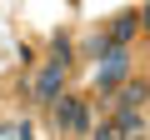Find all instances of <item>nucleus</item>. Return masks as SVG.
<instances>
[{
  "label": "nucleus",
  "instance_id": "1",
  "mask_svg": "<svg viewBox=\"0 0 150 140\" xmlns=\"http://www.w3.org/2000/svg\"><path fill=\"white\" fill-rule=\"evenodd\" d=\"M50 115H55V130H65V135H85L90 130V105L80 95H55Z\"/></svg>",
  "mask_w": 150,
  "mask_h": 140
},
{
  "label": "nucleus",
  "instance_id": "2",
  "mask_svg": "<svg viewBox=\"0 0 150 140\" xmlns=\"http://www.w3.org/2000/svg\"><path fill=\"white\" fill-rule=\"evenodd\" d=\"M130 70V45H110L105 55H95V90H115Z\"/></svg>",
  "mask_w": 150,
  "mask_h": 140
},
{
  "label": "nucleus",
  "instance_id": "3",
  "mask_svg": "<svg viewBox=\"0 0 150 140\" xmlns=\"http://www.w3.org/2000/svg\"><path fill=\"white\" fill-rule=\"evenodd\" d=\"M65 90V65L60 60H50V65H40L35 70V80H30V100H40V105H50L55 95Z\"/></svg>",
  "mask_w": 150,
  "mask_h": 140
},
{
  "label": "nucleus",
  "instance_id": "4",
  "mask_svg": "<svg viewBox=\"0 0 150 140\" xmlns=\"http://www.w3.org/2000/svg\"><path fill=\"white\" fill-rule=\"evenodd\" d=\"M110 130L115 135H140L145 125H140V105H120V115L110 120Z\"/></svg>",
  "mask_w": 150,
  "mask_h": 140
},
{
  "label": "nucleus",
  "instance_id": "5",
  "mask_svg": "<svg viewBox=\"0 0 150 140\" xmlns=\"http://www.w3.org/2000/svg\"><path fill=\"white\" fill-rule=\"evenodd\" d=\"M135 30H140V15H120V20L110 25V35H105V40H110V45H130V40H135Z\"/></svg>",
  "mask_w": 150,
  "mask_h": 140
},
{
  "label": "nucleus",
  "instance_id": "6",
  "mask_svg": "<svg viewBox=\"0 0 150 140\" xmlns=\"http://www.w3.org/2000/svg\"><path fill=\"white\" fill-rule=\"evenodd\" d=\"M115 90H120V105H145L150 100V85L145 80H120Z\"/></svg>",
  "mask_w": 150,
  "mask_h": 140
},
{
  "label": "nucleus",
  "instance_id": "7",
  "mask_svg": "<svg viewBox=\"0 0 150 140\" xmlns=\"http://www.w3.org/2000/svg\"><path fill=\"white\" fill-rule=\"evenodd\" d=\"M50 60H60V65L70 70V60H75V45H70L65 35H55V45H50Z\"/></svg>",
  "mask_w": 150,
  "mask_h": 140
},
{
  "label": "nucleus",
  "instance_id": "8",
  "mask_svg": "<svg viewBox=\"0 0 150 140\" xmlns=\"http://www.w3.org/2000/svg\"><path fill=\"white\" fill-rule=\"evenodd\" d=\"M25 135H30L25 120H0V140H25Z\"/></svg>",
  "mask_w": 150,
  "mask_h": 140
},
{
  "label": "nucleus",
  "instance_id": "9",
  "mask_svg": "<svg viewBox=\"0 0 150 140\" xmlns=\"http://www.w3.org/2000/svg\"><path fill=\"white\" fill-rule=\"evenodd\" d=\"M140 25H145V30H150V5H145V10H140Z\"/></svg>",
  "mask_w": 150,
  "mask_h": 140
}]
</instances>
